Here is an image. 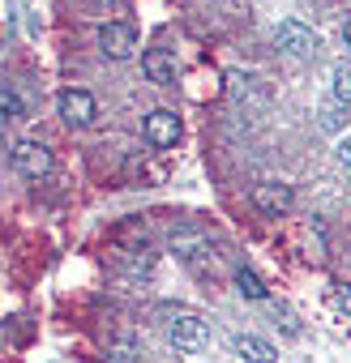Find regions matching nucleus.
I'll return each mask as SVG.
<instances>
[{"instance_id":"obj_1","label":"nucleus","mask_w":351,"mask_h":363,"mask_svg":"<svg viewBox=\"0 0 351 363\" xmlns=\"http://www.w3.org/2000/svg\"><path fill=\"white\" fill-rule=\"evenodd\" d=\"M274 43H279V52H287L296 60H313L321 52V35L313 26H304V22H279Z\"/></svg>"},{"instance_id":"obj_2","label":"nucleus","mask_w":351,"mask_h":363,"mask_svg":"<svg viewBox=\"0 0 351 363\" xmlns=\"http://www.w3.org/2000/svg\"><path fill=\"white\" fill-rule=\"evenodd\" d=\"M56 111H60V120H65L69 128H90L94 116H99V103H94L90 90H60Z\"/></svg>"},{"instance_id":"obj_3","label":"nucleus","mask_w":351,"mask_h":363,"mask_svg":"<svg viewBox=\"0 0 351 363\" xmlns=\"http://www.w3.org/2000/svg\"><path fill=\"white\" fill-rule=\"evenodd\" d=\"M167 337L180 346V350H202V346L210 342V329H206V320L193 316V312H176L171 325H167Z\"/></svg>"},{"instance_id":"obj_4","label":"nucleus","mask_w":351,"mask_h":363,"mask_svg":"<svg viewBox=\"0 0 351 363\" xmlns=\"http://www.w3.org/2000/svg\"><path fill=\"white\" fill-rule=\"evenodd\" d=\"M99 48H103V56H112V60H129V56L137 52V30H133L129 22H103V26H99Z\"/></svg>"},{"instance_id":"obj_5","label":"nucleus","mask_w":351,"mask_h":363,"mask_svg":"<svg viewBox=\"0 0 351 363\" xmlns=\"http://www.w3.org/2000/svg\"><path fill=\"white\" fill-rule=\"evenodd\" d=\"M9 162H14V171L26 175V179H39V175L52 171V154H48V145H39V141H18L14 154H9Z\"/></svg>"},{"instance_id":"obj_6","label":"nucleus","mask_w":351,"mask_h":363,"mask_svg":"<svg viewBox=\"0 0 351 363\" xmlns=\"http://www.w3.org/2000/svg\"><path fill=\"white\" fill-rule=\"evenodd\" d=\"M146 141L154 150H171L176 141H180V120H176V111H167V107L150 111L146 116Z\"/></svg>"},{"instance_id":"obj_7","label":"nucleus","mask_w":351,"mask_h":363,"mask_svg":"<svg viewBox=\"0 0 351 363\" xmlns=\"http://www.w3.org/2000/svg\"><path fill=\"white\" fill-rule=\"evenodd\" d=\"M253 206H257L266 218H283V214L296 206V193H291V184H257V189H253Z\"/></svg>"},{"instance_id":"obj_8","label":"nucleus","mask_w":351,"mask_h":363,"mask_svg":"<svg viewBox=\"0 0 351 363\" xmlns=\"http://www.w3.org/2000/svg\"><path fill=\"white\" fill-rule=\"evenodd\" d=\"M171 252L180 257L185 265L202 269V265L210 261V240H206V235H198V231H176V235H171Z\"/></svg>"},{"instance_id":"obj_9","label":"nucleus","mask_w":351,"mask_h":363,"mask_svg":"<svg viewBox=\"0 0 351 363\" xmlns=\"http://www.w3.org/2000/svg\"><path fill=\"white\" fill-rule=\"evenodd\" d=\"M141 69H146V77H150L154 86H171V82H176V52H167V48H146V52H141Z\"/></svg>"},{"instance_id":"obj_10","label":"nucleus","mask_w":351,"mask_h":363,"mask_svg":"<svg viewBox=\"0 0 351 363\" xmlns=\"http://www.w3.org/2000/svg\"><path fill=\"white\" fill-rule=\"evenodd\" d=\"M236 354H240L244 363H274V359H279V350H274L266 337H257V333H240V337H236Z\"/></svg>"},{"instance_id":"obj_11","label":"nucleus","mask_w":351,"mask_h":363,"mask_svg":"<svg viewBox=\"0 0 351 363\" xmlns=\"http://www.w3.org/2000/svg\"><path fill=\"white\" fill-rule=\"evenodd\" d=\"M321 128L325 133H342L347 128V103H338V99H330V103H321Z\"/></svg>"},{"instance_id":"obj_12","label":"nucleus","mask_w":351,"mask_h":363,"mask_svg":"<svg viewBox=\"0 0 351 363\" xmlns=\"http://www.w3.org/2000/svg\"><path fill=\"white\" fill-rule=\"evenodd\" d=\"M236 291L244 299H266V286H261V278L253 269H236Z\"/></svg>"},{"instance_id":"obj_13","label":"nucleus","mask_w":351,"mask_h":363,"mask_svg":"<svg viewBox=\"0 0 351 363\" xmlns=\"http://www.w3.org/2000/svg\"><path fill=\"white\" fill-rule=\"evenodd\" d=\"M26 116V103L18 90H0V120H22Z\"/></svg>"},{"instance_id":"obj_14","label":"nucleus","mask_w":351,"mask_h":363,"mask_svg":"<svg viewBox=\"0 0 351 363\" xmlns=\"http://www.w3.org/2000/svg\"><path fill=\"white\" fill-rule=\"evenodd\" d=\"M334 99L351 107V65H334Z\"/></svg>"},{"instance_id":"obj_15","label":"nucleus","mask_w":351,"mask_h":363,"mask_svg":"<svg viewBox=\"0 0 351 363\" xmlns=\"http://www.w3.org/2000/svg\"><path fill=\"white\" fill-rule=\"evenodd\" d=\"M112 354H116L112 363H133V342H120V346H116Z\"/></svg>"},{"instance_id":"obj_16","label":"nucleus","mask_w":351,"mask_h":363,"mask_svg":"<svg viewBox=\"0 0 351 363\" xmlns=\"http://www.w3.org/2000/svg\"><path fill=\"white\" fill-rule=\"evenodd\" d=\"M334 308H338V312H351V286H342V291L334 295Z\"/></svg>"},{"instance_id":"obj_17","label":"nucleus","mask_w":351,"mask_h":363,"mask_svg":"<svg viewBox=\"0 0 351 363\" xmlns=\"http://www.w3.org/2000/svg\"><path fill=\"white\" fill-rule=\"evenodd\" d=\"M338 162L351 171V137H342V141H338Z\"/></svg>"},{"instance_id":"obj_18","label":"nucleus","mask_w":351,"mask_h":363,"mask_svg":"<svg viewBox=\"0 0 351 363\" xmlns=\"http://www.w3.org/2000/svg\"><path fill=\"white\" fill-rule=\"evenodd\" d=\"M342 39H347V48H351V18H347V26H342Z\"/></svg>"}]
</instances>
